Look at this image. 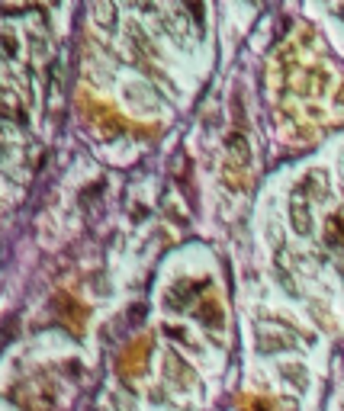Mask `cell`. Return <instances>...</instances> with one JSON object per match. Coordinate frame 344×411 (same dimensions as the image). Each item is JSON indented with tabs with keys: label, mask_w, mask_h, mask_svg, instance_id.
<instances>
[{
	"label": "cell",
	"mask_w": 344,
	"mask_h": 411,
	"mask_svg": "<svg viewBox=\"0 0 344 411\" xmlns=\"http://www.w3.org/2000/svg\"><path fill=\"white\" fill-rule=\"evenodd\" d=\"M293 225H296V232H299V235H309L312 216H309V209H306L302 202H296V206H293Z\"/></svg>",
	"instance_id": "obj_1"
}]
</instances>
